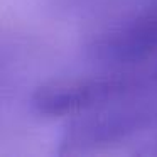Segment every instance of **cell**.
Returning <instances> with one entry per match:
<instances>
[{
    "label": "cell",
    "instance_id": "obj_1",
    "mask_svg": "<svg viewBox=\"0 0 157 157\" xmlns=\"http://www.w3.org/2000/svg\"><path fill=\"white\" fill-rule=\"evenodd\" d=\"M86 58L95 69H132L157 59V0H147L90 37Z\"/></svg>",
    "mask_w": 157,
    "mask_h": 157
},
{
    "label": "cell",
    "instance_id": "obj_2",
    "mask_svg": "<svg viewBox=\"0 0 157 157\" xmlns=\"http://www.w3.org/2000/svg\"><path fill=\"white\" fill-rule=\"evenodd\" d=\"M139 154H149V155H157V135H154L149 142L144 144V149L139 150Z\"/></svg>",
    "mask_w": 157,
    "mask_h": 157
}]
</instances>
